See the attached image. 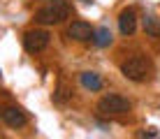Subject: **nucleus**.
Wrapping results in <instances>:
<instances>
[{
  "instance_id": "obj_1",
  "label": "nucleus",
  "mask_w": 160,
  "mask_h": 139,
  "mask_svg": "<svg viewBox=\"0 0 160 139\" xmlns=\"http://www.w3.org/2000/svg\"><path fill=\"white\" fill-rule=\"evenodd\" d=\"M70 14H72V7H70L68 0H49L44 7H40L35 12V21L44 23V26H51V23L65 21Z\"/></svg>"
},
{
  "instance_id": "obj_2",
  "label": "nucleus",
  "mask_w": 160,
  "mask_h": 139,
  "mask_svg": "<svg viewBox=\"0 0 160 139\" xmlns=\"http://www.w3.org/2000/svg\"><path fill=\"white\" fill-rule=\"evenodd\" d=\"M121 72H123L125 79L132 81H146L153 72V63L146 58V56H130L123 65H121Z\"/></svg>"
},
{
  "instance_id": "obj_3",
  "label": "nucleus",
  "mask_w": 160,
  "mask_h": 139,
  "mask_svg": "<svg viewBox=\"0 0 160 139\" xmlns=\"http://www.w3.org/2000/svg\"><path fill=\"white\" fill-rule=\"evenodd\" d=\"M130 109H132V102L123 95H116V93H109L98 102V111L104 116H123Z\"/></svg>"
},
{
  "instance_id": "obj_4",
  "label": "nucleus",
  "mask_w": 160,
  "mask_h": 139,
  "mask_svg": "<svg viewBox=\"0 0 160 139\" xmlns=\"http://www.w3.org/2000/svg\"><path fill=\"white\" fill-rule=\"evenodd\" d=\"M49 42H51V35H49L47 30H28L23 35V47H26V51H30V53H40L44 51V49L49 47Z\"/></svg>"
},
{
  "instance_id": "obj_5",
  "label": "nucleus",
  "mask_w": 160,
  "mask_h": 139,
  "mask_svg": "<svg viewBox=\"0 0 160 139\" xmlns=\"http://www.w3.org/2000/svg\"><path fill=\"white\" fill-rule=\"evenodd\" d=\"M93 28L91 23H86V21H72V23L68 26V37H72L77 42H88L93 40Z\"/></svg>"
},
{
  "instance_id": "obj_6",
  "label": "nucleus",
  "mask_w": 160,
  "mask_h": 139,
  "mask_svg": "<svg viewBox=\"0 0 160 139\" xmlns=\"http://www.w3.org/2000/svg\"><path fill=\"white\" fill-rule=\"evenodd\" d=\"M118 30L123 32V35H132V32L137 30V12L132 7L123 9V12L118 14Z\"/></svg>"
},
{
  "instance_id": "obj_7",
  "label": "nucleus",
  "mask_w": 160,
  "mask_h": 139,
  "mask_svg": "<svg viewBox=\"0 0 160 139\" xmlns=\"http://www.w3.org/2000/svg\"><path fill=\"white\" fill-rule=\"evenodd\" d=\"M2 118H5V123H7L9 127H23L26 125V114L21 111L19 107H7L2 111Z\"/></svg>"
},
{
  "instance_id": "obj_8",
  "label": "nucleus",
  "mask_w": 160,
  "mask_h": 139,
  "mask_svg": "<svg viewBox=\"0 0 160 139\" xmlns=\"http://www.w3.org/2000/svg\"><path fill=\"white\" fill-rule=\"evenodd\" d=\"M79 79H81V86L88 88V91H100L102 88V79L98 72H81Z\"/></svg>"
},
{
  "instance_id": "obj_9",
  "label": "nucleus",
  "mask_w": 160,
  "mask_h": 139,
  "mask_svg": "<svg viewBox=\"0 0 160 139\" xmlns=\"http://www.w3.org/2000/svg\"><path fill=\"white\" fill-rule=\"evenodd\" d=\"M142 23H144V32H146V35L160 37V19H158L156 14H144Z\"/></svg>"
},
{
  "instance_id": "obj_10",
  "label": "nucleus",
  "mask_w": 160,
  "mask_h": 139,
  "mask_svg": "<svg viewBox=\"0 0 160 139\" xmlns=\"http://www.w3.org/2000/svg\"><path fill=\"white\" fill-rule=\"evenodd\" d=\"M93 42H95L98 47H109V44H112V30H109L107 26L98 28V30L93 32Z\"/></svg>"
},
{
  "instance_id": "obj_11",
  "label": "nucleus",
  "mask_w": 160,
  "mask_h": 139,
  "mask_svg": "<svg viewBox=\"0 0 160 139\" xmlns=\"http://www.w3.org/2000/svg\"><path fill=\"white\" fill-rule=\"evenodd\" d=\"M156 135H158V130H156V127H148V130H144L139 137H144V139H146V137H156Z\"/></svg>"
},
{
  "instance_id": "obj_12",
  "label": "nucleus",
  "mask_w": 160,
  "mask_h": 139,
  "mask_svg": "<svg viewBox=\"0 0 160 139\" xmlns=\"http://www.w3.org/2000/svg\"><path fill=\"white\" fill-rule=\"evenodd\" d=\"M84 2H91V0H84Z\"/></svg>"
}]
</instances>
